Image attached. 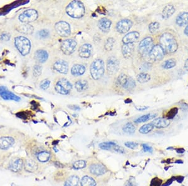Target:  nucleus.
<instances>
[{
	"instance_id": "f257e3e1",
	"label": "nucleus",
	"mask_w": 188,
	"mask_h": 186,
	"mask_svg": "<svg viewBox=\"0 0 188 186\" xmlns=\"http://www.w3.org/2000/svg\"><path fill=\"white\" fill-rule=\"evenodd\" d=\"M159 43L164 53H173L178 49V44L174 36L169 33H165L161 35Z\"/></svg>"
},
{
	"instance_id": "f03ea898",
	"label": "nucleus",
	"mask_w": 188,
	"mask_h": 186,
	"mask_svg": "<svg viewBox=\"0 0 188 186\" xmlns=\"http://www.w3.org/2000/svg\"><path fill=\"white\" fill-rule=\"evenodd\" d=\"M66 13L73 18H80L85 15V7L80 1H72L67 5Z\"/></svg>"
},
{
	"instance_id": "7ed1b4c3",
	"label": "nucleus",
	"mask_w": 188,
	"mask_h": 186,
	"mask_svg": "<svg viewBox=\"0 0 188 186\" xmlns=\"http://www.w3.org/2000/svg\"><path fill=\"white\" fill-rule=\"evenodd\" d=\"M90 75L94 80H97L104 75L105 72V64L101 59H97L92 63L90 68Z\"/></svg>"
},
{
	"instance_id": "20e7f679",
	"label": "nucleus",
	"mask_w": 188,
	"mask_h": 186,
	"mask_svg": "<svg viewBox=\"0 0 188 186\" xmlns=\"http://www.w3.org/2000/svg\"><path fill=\"white\" fill-rule=\"evenodd\" d=\"M15 45L18 50L23 56H26L30 52V41L27 38L23 37V36H20V37L15 38Z\"/></svg>"
},
{
	"instance_id": "39448f33",
	"label": "nucleus",
	"mask_w": 188,
	"mask_h": 186,
	"mask_svg": "<svg viewBox=\"0 0 188 186\" xmlns=\"http://www.w3.org/2000/svg\"><path fill=\"white\" fill-rule=\"evenodd\" d=\"M154 47V41L151 37H146L142 40L138 46V52L139 54L145 56L149 55V53Z\"/></svg>"
},
{
	"instance_id": "423d86ee",
	"label": "nucleus",
	"mask_w": 188,
	"mask_h": 186,
	"mask_svg": "<svg viewBox=\"0 0 188 186\" xmlns=\"http://www.w3.org/2000/svg\"><path fill=\"white\" fill-rule=\"evenodd\" d=\"M72 89V85L66 78L60 79L55 85V90L62 95H68Z\"/></svg>"
},
{
	"instance_id": "0eeeda50",
	"label": "nucleus",
	"mask_w": 188,
	"mask_h": 186,
	"mask_svg": "<svg viewBox=\"0 0 188 186\" xmlns=\"http://www.w3.org/2000/svg\"><path fill=\"white\" fill-rule=\"evenodd\" d=\"M117 81L120 86L128 90H132L136 87V81L133 78L124 73L120 75Z\"/></svg>"
},
{
	"instance_id": "6e6552de",
	"label": "nucleus",
	"mask_w": 188,
	"mask_h": 186,
	"mask_svg": "<svg viewBox=\"0 0 188 186\" xmlns=\"http://www.w3.org/2000/svg\"><path fill=\"white\" fill-rule=\"evenodd\" d=\"M38 17L37 12L33 9H29L23 12L20 15L18 19L22 23L28 24L36 20Z\"/></svg>"
},
{
	"instance_id": "1a4fd4ad",
	"label": "nucleus",
	"mask_w": 188,
	"mask_h": 186,
	"mask_svg": "<svg viewBox=\"0 0 188 186\" xmlns=\"http://www.w3.org/2000/svg\"><path fill=\"white\" fill-rule=\"evenodd\" d=\"M77 42L75 40L73 39H67L64 41H63L60 45L62 52L66 55H70L71 54L75 52Z\"/></svg>"
},
{
	"instance_id": "9d476101",
	"label": "nucleus",
	"mask_w": 188,
	"mask_h": 186,
	"mask_svg": "<svg viewBox=\"0 0 188 186\" xmlns=\"http://www.w3.org/2000/svg\"><path fill=\"white\" fill-rule=\"evenodd\" d=\"M55 29L56 33L62 37H67L71 33L70 24L64 21L57 22L55 25Z\"/></svg>"
},
{
	"instance_id": "9b49d317",
	"label": "nucleus",
	"mask_w": 188,
	"mask_h": 186,
	"mask_svg": "<svg viewBox=\"0 0 188 186\" xmlns=\"http://www.w3.org/2000/svg\"><path fill=\"white\" fill-rule=\"evenodd\" d=\"M164 54L165 53L161 46L159 45H157L154 46L148 56L151 61L157 62V61H161L164 58Z\"/></svg>"
},
{
	"instance_id": "f8f14e48",
	"label": "nucleus",
	"mask_w": 188,
	"mask_h": 186,
	"mask_svg": "<svg viewBox=\"0 0 188 186\" xmlns=\"http://www.w3.org/2000/svg\"><path fill=\"white\" fill-rule=\"evenodd\" d=\"M120 63L114 56H111L107 61V70L109 75H113L117 72L119 69Z\"/></svg>"
},
{
	"instance_id": "ddd939ff",
	"label": "nucleus",
	"mask_w": 188,
	"mask_h": 186,
	"mask_svg": "<svg viewBox=\"0 0 188 186\" xmlns=\"http://www.w3.org/2000/svg\"><path fill=\"white\" fill-rule=\"evenodd\" d=\"M0 96L5 100H14L16 102L21 100L20 97L9 91L4 86H0Z\"/></svg>"
},
{
	"instance_id": "4468645a",
	"label": "nucleus",
	"mask_w": 188,
	"mask_h": 186,
	"mask_svg": "<svg viewBox=\"0 0 188 186\" xmlns=\"http://www.w3.org/2000/svg\"><path fill=\"white\" fill-rule=\"evenodd\" d=\"M132 21L128 19H124L117 23L116 30L120 33H126L128 32L132 26Z\"/></svg>"
},
{
	"instance_id": "2eb2a0df",
	"label": "nucleus",
	"mask_w": 188,
	"mask_h": 186,
	"mask_svg": "<svg viewBox=\"0 0 188 186\" xmlns=\"http://www.w3.org/2000/svg\"><path fill=\"white\" fill-rule=\"evenodd\" d=\"M90 172L95 176H101L106 172L105 167L100 164H93L89 167Z\"/></svg>"
},
{
	"instance_id": "dca6fc26",
	"label": "nucleus",
	"mask_w": 188,
	"mask_h": 186,
	"mask_svg": "<svg viewBox=\"0 0 188 186\" xmlns=\"http://www.w3.org/2000/svg\"><path fill=\"white\" fill-rule=\"evenodd\" d=\"M54 69L60 73L67 74L69 71L68 63L65 60H59L54 63Z\"/></svg>"
},
{
	"instance_id": "f3484780",
	"label": "nucleus",
	"mask_w": 188,
	"mask_h": 186,
	"mask_svg": "<svg viewBox=\"0 0 188 186\" xmlns=\"http://www.w3.org/2000/svg\"><path fill=\"white\" fill-rule=\"evenodd\" d=\"M15 144V139L10 136H5L0 138V149L6 150L9 149Z\"/></svg>"
},
{
	"instance_id": "a211bd4d",
	"label": "nucleus",
	"mask_w": 188,
	"mask_h": 186,
	"mask_svg": "<svg viewBox=\"0 0 188 186\" xmlns=\"http://www.w3.org/2000/svg\"><path fill=\"white\" fill-rule=\"evenodd\" d=\"M140 37V34L137 31H132L127 33L126 36H124L122 38V42L124 44L134 43V42H137L139 40Z\"/></svg>"
},
{
	"instance_id": "6ab92c4d",
	"label": "nucleus",
	"mask_w": 188,
	"mask_h": 186,
	"mask_svg": "<svg viewBox=\"0 0 188 186\" xmlns=\"http://www.w3.org/2000/svg\"><path fill=\"white\" fill-rule=\"evenodd\" d=\"M23 161L22 159H16L10 161L8 165V169L13 172H18L22 169Z\"/></svg>"
},
{
	"instance_id": "aec40b11",
	"label": "nucleus",
	"mask_w": 188,
	"mask_h": 186,
	"mask_svg": "<svg viewBox=\"0 0 188 186\" xmlns=\"http://www.w3.org/2000/svg\"><path fill=\"white\" fill-rule=\"evenodd\" d=\"M92 46L90 44L86 43L81 45L79 50V55L83 58H89L92 54Z\"/></svg>"
},
{
	"instance_id": "412c9836",
	"label": "nucleus",
	"mask_w": 188,
	"mask_h": 186,
	"mask_svg": "<svg viewBox=\"0 0 188 186\" xmlns=\"http://www.w3.org/2000/svg\"><path fill=\"white\" fill-rule=\"evenodd\" d=\"M151 124L153 125L154 127L157 128H163L168 127L171 122H170L169 120L166 119V118L159 117L154 119L152 122Z\"/></svg>"
},
{
	"instance_id": "4be33fe9",
	"label": "nucleus",
	"mask_w": 188,
	"mask_h": 186,
	"mask_svg": "<svg viewBox=\"0 0 188 186\" xmlns=\"http://www.w3.org/2000/svg\"><path fill=\"white\" fill-rule=\"evenodd\" d=\"M134 43L124 44L122 47V53L124 58H129L133 55L134 52Z\"/></svg>"
},
{
	"instance_id": "5701e85b",
	"label": "nucleus",
	"mask_w": 188,
	"mask_h": 186,
	"mask_svg": "<svg viewBox=\"0 0 188 186\" xmlns=\"http://www.w3.org/2000/svg\"><path fill=\"white\" fill-rule=\"evenodd\" d=\"M112 24L111 21L107 18H103L98 21V26L102 31L108 32L110 30Z\"/></svg>"
},
{
	"instance_id": "b1692460",
	"label": "nucleus",
	"mask_w": 188,
	"mask_h": 186,
	"mask_svg": "<svg viewBox=\"0 0 188 186\" xmlns=\"http://www.w3.org/2000/svg\"><path fill=\"white\" fill-rule=\"evenodd\" d=\"M35 58L38 62L43 63L48 60V54L47 52L44 50H38L35 52Z\"/></svg>"
},
{
	"instance_id": "393cba45",
	"label": "nucleus",
	"mask_w": 188,
	"mask_h": 186,
	"mask_svg": "<svg viewBox=\"0 0 188 186\" xmlns=\"http://www.w3.org/2000/svg\"><path fill=\"white\" fill-rule=\"evenodd\" d=\"M86 69L83 65H79V64H77V65H73L72 69H71V73L72 75L78 77L82 75L86 72Z\"/></svg>"
},
{
	"instance_id": "a878e982",
	"label": "nucleus",
	"mask_w": 188,
	"mask_h": 186,
	"mask_svg": "<svg viewBox=\"0 0 188 186\" xmlns=\"http://www.w3.org/2000/svg\"><path fill=\"white\" fill-rule=\"evenodd\" d=\"M176 23L179 26H185L188 24V12H183L177 16Z\"/></svg>"
},
{
	"instance_id": "bb28decb",
	"label": "nucleus",
	"mask_w": 188,
	"mask_h": 186,
	"mask_svg": "<svg viewBox=\"0 0 188 186\" xmlns=\"http://www.w3.org/2000/svg\"><path fill=\"white\" fill-rule=\"evenodd\" d=\"M24 167L26 171L29 172H34L37 171L38 166L37 163L35 160L29 159L25 161L24 164Z\"/></svg>"
},
{
	"instance_id": "cd10ccee",
	"label": "nucleus",
	"mask_w": 188,
	"mask_h": 186,
	"mask_svg": "<svg viewBox=\"0 0 188 186\" xmlns=\"http://www.w3.org/2000/svg\"><path fill=\"white\" fill-rule=\"evenodd\" d=\"M175 8L172 5H167L163 9L162 12V16L164 19H168L175 13Z\"/></svg>"
},
{
	"instance_id": "c85d7f7f",
	"label": "nucleus",
	"mask_w": 188,
	"mask_h": 186,
	"mask_svg": "<svg viewBox=\"0 0 188 186\" xmlns=\"http://www.w3.org/2000/svg\"><path fill=\"white\" fill-rule=\"evenodd\" d=\"M33 27L29 24H24L18 28V31L25 35H31L33 32Z\"/></svg>"
},
{
	"instance_id": "c756f323",
	"label": "nucleus",
	"mask_w": 188,
	"mask_h": 186,
	"mask_svg": "<svg viewBox=\"0 0 188 186\" xmlns=\"http://www.w3.org/2000/svg\"><path fill=\"white\" fill-rule=\"evenodd\" d=\"M75 87L77 92H82L83 91H86L88 87V82L86 80H78L75 82Z\"/></svg>"
},
{
	"instance_id": "7c9ffc66",
	"label": "nucleus",
	"mask_w": 188,
	"mask_h": 186,
	"mask_svg": "<svg viewBox=\"0 0 188 186\" xmlns=\"http://www.w3.org/2000/svg\"><path fill=\"white\" fill-rule=\"evenodd\" d=\"M81 186H96L97 183L90 176H86L82 177L80 181Z\"/></svg>"
},
{
	"instance_id": "2f4dec72",
	"label": "nucleus",
	"mask_w": 188,
	"mask_h": 186,
	"mask_svg": "<svg viewBox=\"0 0 188 186\" xmlns=\"http://www.w3.org/2000/svg\"><path fill=\"white\" fill-rule=\"evenodd\" d=\"M51 153L47 151H43L39 152L37 155V159L40 162H47L50 159Z\"/></svg>"
},
{
	"instance_id": "473e14b6",
	"label": "nucleus",
	"mask_w": 188,
	"mask_h": 186,
	"mask_svg": "<svg viewBox=\"0 0 188 186\" xmlns=\"http://www.w3.org/2000/svg\"><path fill=\"white\" fill-rule=\"evenodd\" d=\"M79 183V177L76 175H73L68 178L64 186H78Z\"/></svg>"
},
{
	"instance_id": "72a5a7b5",
	"label": "nucleus",
	"mask_w": 188,
	"mask_h": 186,
	"mask_svg": "<svg viewBox=\"0 0 188 186\" xmlns=\"http://www.w3.org/2000/svg\"><path fill=\"white\" fill-rule=\"evenodd\" d=\"M156 114H154V113H148L146 114V115H144L141 116L139 118H137V119L135 120V122L137 123V124H140V123H143L145 122H147L149 120H151L152 119H154L156 117Z\"/></svg>"
},
{
	"instance_id": "f704fd0d",
	"label": "nucleus",
	"mask_w": 188,
	"mask_h": 186,
	"mask_svg": "<svg viewBox=\"0 0 188 186\" xmlns=\"http://www.w3.org/2000/svg\"><path fill=\"white\" fill-rule=\"evenodd\" d=\"M151 80V76L146 73H140L137 76V80L140 83H147Z\"/></svg>"
},
{
	"instance_id": "c9c22d12",
	"label": "nucleus",
	"mask_w": 188,
	"mask_h": 186,
	"mask_svg": "<svg viewBox=\"0 0 188 186\" xmlns=\"http://www.w3.org/2000/svg\"><path fill=\"white\" fill-rule=\"evenodd\" d=\"M154 126L151 123L144 125L139 128V132L140 134H146L149 133L152 130L154 129Z\"/></svg>"
},
{
	"instance_id": "e433bc0d",
	"label": "nucleus",
	"mask_w": 188,
	"mask_h": 186,
	"mask_svg": "<svg viewBox=\"0 0 188 186\" xmlns=\"http://www.w3.org/2000/svg\"><path fill=\"white\" fill-rule=\"evenodd\" d=\"M123 131L126 134H133L136 131V127L131 122L127 123L123 127Z\"/></svg>"
},
{
	"instance_id": "4c0bfd02",
	"label": "nucleus",
	"mask_w": 188,
	"mask_h": 186,
	"mask_svg": "<svg viewBox=\"0 0 188 186\" xmlns=\"http://www.w3.org/2000/svg\"><path fill=\"white\" fill-rule=\"evenodd\" d=\"M176 65V62L174 59L171 58L165 61L162 64V67L165 69H171Z\"/></svg>"
},
{
	"instance_id": "58836bf2",
	"label": "nucleus",
	"mask_w": 188,
	"mask_h": 186,
	"mask_svg": "<svg viewBox=\"0 0 188 186\" xmlns=\"http://www.w3.org/2000/svg\"><path fill=\"white\" fill-rule=\"evenodd\" d=\"M116 145L115 142H102L99 144V147L102 150H105V151H109L112 149V147Z\"/></svg>"
},
{
	"instance_id": "ea45409f",
	"label": "nucleus",
	"mask_w": 188,
	"mask_h": 186,
	"mask_svg": "<svg viewBox=\"0 0 188 186\" xmlns=\"http://www.w3.org/2000/svg\"><path fill=\"white\" fill-rule=\"evenodd\" d=\"M115 43V40L113 38H109L105 44V49L106 50L110 52L113 49V45Z\"/></svg>"
},
{
	"instance_id": "a19ab883",
	"label": "nucleus",
	"mask_w": 188,
	"mask_h": 186,
	"mask_svg": "<svg viewBox=\"0 0 188 186\" xmlns=\"http://www.w3.org/2000/svg\"><path fill=\"white\" fill-rule=\"evenodd\" d=\"M86 167V162L85 160H77L76 162H74L73 164V167L74 169L79 170L83 168H85Z\"/></svg>"
},
{
	"instance_id": "79ce46f5",
	"label": "nucleus",
	"mask_w": 188,
	"mask_h": 186,
	"mask_svg": "<svg viewBox=\"0 0 188 186\" xmlns=\"http://www.w3.org/2000/svg\"><path fill=\"white\" fill-rule=\"evenodd\" d=\"M160 26V24L158 22H152L149 24V30L150 33H154L155 32L157 31Z\"/></svg>"
},
{
	"instance_id": "37998d69",
	"label": "nucleus",
	"mask_w": 188,
	"mask_h": 186,
	"mask_svg": "<svg viewBox=\"0 0 188 186\" xmlns=\"http://www.w3.org/2000/svg\"><path fill=\"white\" fill-rule=\"evenodd\" d=\"M177 112H178V109L176 108V107L171 109L166 114V119L168 120L172 119L177 115Z\"/></svg>"
},
{
	"instance_id": "c03bdc74",
	"label": "nucleus",
	"mask_w": 188,
	"mask_h": 186,
	"mask_svg": "<svg viewBox=\"0 0 188 186\" xmlns=\"http://www.w3.org/2000/svg\"><path fill=\"white\" fill-rule=\"evenodd\" d=\"M42 71V67L40 65H35L33 67V75L35 77H38L40 76Z\"/></svg>"
},
{
	"instance_id": "a18cd8bd",
	"label": "nucleus",
	"mask_w": 188,
	"mask_h": 186,
	"mask_svg": "<svg viewBox=\"0 0 188 186\" xmlns=\"http://www.w3.org/2000/svg\"><path fill=\"white\" fill-rule=\"evenodd\" d=\"M39 37L41 38H46L49 37L50 32L47 30H41L38 33Z\"/></svg>"
},
{
	"instance_id": "49530a36",
	"label": "nucleus",
	"mask_w": 188,
	"mask_h": 186,
	"mask_svg": "<svg viewBox=\"0 0 188 186\" xmlns=\"http://www.w3.org/2000/svg\"><path fill=\"white\" fill-rule=\"evenodd\" d=\"M139 144L138 143L134 142H126L125 143V146H126L127 147H128L131 149H135L137 148Z\"/></svg>"
},
{
	"instance_id": "de8ad7c7",
	"label": "nucleus",
	"mask_w": 188,
	"mask_h": 186,
	"mask_svg": "<svg viewBox=\"0 0 188 186\" xmlns=\"http://www.w3.org/2000/svg\"><path fill=\"white\" fill-rule=\"evenodd\" d=\"M50 81L49 80H45L41 82L40 84V87L42 90H47V89L50 87Z\"/></svg>"
},
{
	"instance_id": "09e8293b",
	"label": "nucleus",
	"mask_w": 188,
	"mask_h": 186,
	"mask_svg": "<svg viewBox=\"0 0 188 186\" xmlns=\"http://www.w3.org/2000/svg\"><path fill=\"white\" fill-rule=\"evenodd\" d=\"M10 38H11V36H10V34L7 33H3L1 36H0V40H1L2 41H8L10 40Z\"/></svg>"
},
{
	"instance_id": "8fccbe9b",
	"label": "nucleus",
	"mask_w": 188,
	"mask_h": 186,
	"mask_svg": "<svg viewBox=\"0 0 188 186\" xmlns=\"http://www.w3.org/2000/svg\"><path fill=\"white\" fill-rule=\"evenodd\" d=\"M113 149L114 151L117 152H119L120 153H125V149H124L121 146H119V145H115L113 147Z\"/></svg>"
},
{
	"instance_id": "3c124183",
	"label": "nucleus",
	"mask_w": 188,
	"mask_h": 186,
	"mask_svg": "<svg viewBox=\"0 0 188 186\" xmlns=\"http://www.w3.org/2000/svg\"><path fill=\"white\" fill-rule=\"evenodd\" d=\"M172 177L173 178L174 181H176L178 182V183L180 184H181L184 179V177L183 176H173Z\"/></svg>"
},
{
	"instance_id": "603ef678",
	"label": "nucleus",
	"mask_w": 188,
	"mask_h": 186,
	"mask_svg": "<svg viewBox=\"0 0 188 186\" xmlns=\"http://www.w3.org/2000/svg\"><path fill=\"white\" fill-rule=\"evenodd\" d=\"M143 147L144 151L145 152H150L152 153L153 151V149L151 147V146H149L147 144H143Z\"/></svg>"
},
{
	"instance_id": "864d4df0",
	"label": "nucleus",
	"mask_w": 188,
	"mask_h": 186,
	"mask_svg": "<svg viewBox=\"0 0 188 186\" xmlns=\"http://www.w3.org/2000/svg\"><path fill=\"white\" fill-rule=\"evenodd\" d=\"M173 181H174V179H172V177H171L170 179H168V181H167L162 186H169L170 185L172 184Z\"/></svg>"
},
{
	"instance_id": "5fc2aeb1",
	"label": "nucleus",
	"mask_w": 188,
	"mask_h": 186,
	"mask_svg": "<svg viewBox=\"0 0 188 186\" xmlns=\"http://www.w3.org/2000/svg\"><path fill=\"white\" fill-rule=\"evenodd\" d=\"M174 150L177 153H179V154H182L185 152V149L183 148H174Z\"/></svg>"
},
{
	"instance_id": "6e6d98bb",
	"label": "nucleus",
	"mask_w": 188,
	"mask_h": 186,
	"mask_svg": "<svg viewBox=\"0 0 188 186\" xmlns=\"http://www.w3.org/2000/svg\"><path fill=\"white\" fill-rule=\"evenodd\" d=\"M149 108L148 107H146V106H139V107H136V109L137 110H139V111H144L145 110H146Z\"/></svg>"
},
{
	"instance_id": "4d7b16f0",
	"label": "nucleus",
	"mask_w": 188,
	"mask_h": 186,
	"mask_svg": "<svg viewBox=\"0 0 188 186\" xmlns=\"http://www.w3.org/2000/svg\"><path fill=\"white\" fill-rule=\"evenodd\" d=\"M184 69H185L186 71H188V59L186 60V61L184 63Z\"/></svg>"
},
{
	"instance_id": "13d9d810",
	"label": "nucleus",
	"mask_w": 188,
	"mask_h": 186,
	"mask_svg": "<svg viewBox=\"0 0 188 186\" xmlns=\"http://www.w3.org/2000/svg\"><path fill=\"white\" fill-rule=\"evenodd\" d=\"M184 34H185L186 36H187V37H188V24H187V26H186L185 30H184Z\"/></svg>"
},
{
	"instance_id": "bf43d9fd",
	"label": "nucleus",
	"mask_w": 188,
	"mask_h": 186,
	"mask_svg": "<svg viewBox=\"0 0 188 186\" xmlns=\"http://www.w3.org/2000/svg\"><path fill=\"white\" fill-rule=\"evenodd\" d=\"M174 163L176 164H183V161L182 160H176Z\"/></svg>"
},
{
	"instance_id": "052dcab7",
	"label": "nucleus",
	"mask_w": 188,
	"mask_h": 186,
	"mask_svg": "<svg viewBox=\"0 0 188 186\" xmlns=\"http://www.w3.org/2000/svg\"><path fill=\"white\" fill-rule=\"evenodd\" d=\"M72 109H74V110H80V107H77V106H74V107H72Z\"/></svg>"
},
{
	"instance_id": "680f3d73",
	"label": "nucleus",
	"mask_w": 188,
	"mask_h": 186,
	"mask_svg": "<svg viewBox=\"0 0 188 186\" xmlns=\"http://www.w3.org/2000/svg\"><path fill=\"white\" fill-rule=\"evenodd\" d=\"M167 150H174V148H173V147H168V149H167Z\"/></svg>"
},
{
	"instance_id": "e2e57ef3",
	"label": "nucleus",
	"mask_w": 188,
	"mask_h": 186,
	"mask_svg": "<svg viewBox=\"0 0 188 186\" xmlns=\"http://www.w3.org/2000/svg\"><path fill=\"white\" fill-rule=\"evenodd\" d=\"M129 186H132V185H129Z\"/></svg>"
}]
</instances>
